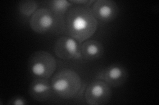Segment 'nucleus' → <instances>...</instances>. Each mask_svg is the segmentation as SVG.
<instances>
[{"instance_id": "nucleus-1", "label": "nucleus", "mask_w": 159, "mask_h": 105, "mask_svg": "<svg viewBox=\"0 0 159 105\" xmlns=\"http://www.w3.org/2000/svg\"><path fill=\"white\" fill-rule=\"evenodd\" d=\"M98 26V20L88 7H72L66 13V32L70 37L80 43L90 38L96 33Z\"/></svg>"}, {"instance_id": "nucleus-2", "label": "nucleus", "mask_w": 159, "mask_h": 105, "mask_svg": "<svg viewBox=\"0 0 159 105\" xmlns=\"http://www.w3.org/2000/svg\"><path fill=\"white\" fill-rule=\"evenodd\" d=\"M54 93L64 99L76 98L80 93L82 82L80 76L75 71L65 69L60 71L51 79Z\"/></svg>"}, {"instance_id": "nucleus-3", "label": "nucleus", "mask_w": 159, "mask_h": 105, "mask_svg": "<svg viewBox=\"0 0 159 105\" xmlns=\"http://www.w3.org/2000/svg\"><path fill=\"white\" fill-rule=\"evenodd\" d=\"M57 61L51 53L45 51L33 53L28 61V69L33 76L48 79L57 69Z\"/></svg>"}, {"instance_id": "nucleus-4", "label": "nucleus", "mask_w": 159, "mask_h": 105, "mask_svg": "<svg viewBox=\"0 0 159 105\" xmlns=\"http://www.w3.org/2000/svg\"><path fill=\"white\" fill-rule=\"evenodd\" d=\"M84 97L88 104H106L110 101L111 97L110 86L100 79L93 81L87 87Z\"/></svg>"}, {"instance_id": "nucleus-5", "label": "nucleus", "mask_w": 159, "mask_h": 105, "mask_svg": "<svg viewBox=\"0 0 159 105\" xmlns=\"http://www.w3.org/2000/svg\"><path fill=\"white\" fill-rule=\"evenodd\" d=\"M81 46L71 37L61 36L55 42L54 51L57 57L62 60H79L82 59Z\"/></svg>"}, {"instance_id": "nucleus-6", "label": "nucleus", "mask_w": 159, "mask_h": 105, "mask_svg": "<svg viewBox=\"0 0 159 105\" xmlns=\"http://www.w3.org/2000/svg\"><path fill=\"white\" fill-rule=\"evenodd\" d=\"M56 17L49 9H39L30 18V27L37 34H45L55 26Z\"/></svg>"}, {"instance_id": "nucleus-7", "label": "nucleus", "mask_w": 159, "mask_h": 105, "mask_svg": "<svg viewBox=\"0 0 159 105\" xmlns=\"http://www.w3.org/2000/svg\"><path fill=\"white\" fill-rule=\"evenodd\" d=\"M128 78L127 69L119 64H113L103 68L98 74L97 78L105 82L110 87H120Z\"/></svg>"}, {"instance_id": "nucleus-8", "label": "nucleus", "mask_w": 159, "mask_h": 105, "mask_svg": "<svg viewBox=\"0 0 159 105\" xmlns=\"http://www.w3.org/2000/svg\"><path fill=\"white\" fill-rule=\"evenodd\" d=\"M92 11L97 20L103 22H110L119 14L117 4L111 0H98L93 3Z\"/></svg>"}, {"instance_id": "nucleus-9", "label": "nucleus", "mask_w": 159, "mask_h": 105, "mask_svg": "<svg viewBox=\"0 0 159 105\" xmlns=\"http://www.w3.org/2000/svg\"><path fill=\"white\" fill-rule=\"evenodd\" d=\"M29 93L35 101L44 102L51 98L54 92L51 84L47 79L37 78L30 83Z\"/></svg>"}, {"instance_id": "nucleus-10", "label": "nucleus", "mask_w": 159, "mask_h": 105, "mask_svg": "<svg viewBox=\"0 0 159 105\" xmlns=\"http://www.w3.org/2000/svg\"><path fill=\"white\" fill-rule=\"evenodd\" d=\"M81 54L83 59L87 61H95L103 55L104 48L102 43L97 40L85 41L81 45Z\"/></svg>"}, {"instance_id": "nucleus-11", "label": "nucleus", "mask_w": 159, "mask_h": 105, "mask_svg": "<svg viewBox=\"0 0 159 105\" xmlns=\"http://www.w3.org/2000/svg\"><path fill=\"white\" fill-rule=\"evenodd\" d=\"M49 9L56 17L64 15L72 4L66 0H53L48 2Z\"/></svg>"}, {"instance_id": "nucleus-12", "label": "nucleus", "mask_w": 159, "mask_h": 105, "mask_svg": "<svg viewBox=\"0 0 159 105\" xmlns=\"http://www.w3.org/2000/svg\"><path fill=\"white\" fill-rule=\"evenodd\" d=\"M38 7L39 4L37 2L25 0V1L19 2L18 4V11L23 17H31L38 10Z\"/></svg>"}, {"instance_id": "nucleus-13", "label": "nucleus", "mask_w": 159, "mask_h": 105, "mask_svg": "<svg viewBox=\"0 0 159 105\" xmlns=\"http://www.w3.org/2000/svg\"><path fill=\"white\" fill-rule=\"evenodd\" d=\"M28 102L27 100L22 96L17 95L12 97L11 99L9 100L7 104L11 105H25L27 104Z\"/></svg>"}, {"instance_id": "nucleus-14", "label": "nucleus", "mask_w": 159, "mask_h": 105, "mask_svg": "<svg viewBox=\"0 0 159 105\" xmlns=\"http://www.w3.org/2000/svg\"><path fill=\"white\" fill-rule=\"evenodd\" d=\"M72 4H77L80 5V6H84V7H88V6H90V5L93 3L95 2V1H93V0H77V1H70V2Z\"/></svg>"}]
</instances>
